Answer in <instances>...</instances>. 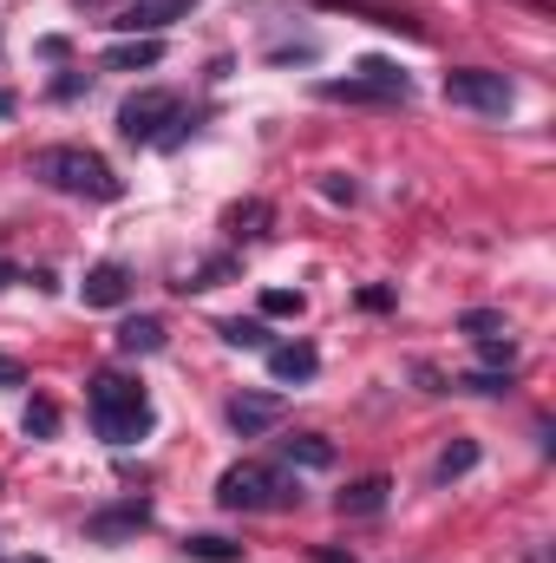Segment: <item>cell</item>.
<instances>
[{
	"label": "cell",
	"mask_w": 556,
	"mask_h": 563,
	"mask_svg": "<svg viewBox=\"0 0 556 563\" xmlns=\"http://www.w3.org/2000/svg\"><path fill=\"white\" fill-rule=\"evenodd\" d=\"M458 328H465L471 341H485V334H511V321H504L498 308H465V314H458Z\"/></svg>",
	"instance_id": "17"
},
{
	"label": "cell",
	"mask_w": 556,
	"mask_h": 563,
	"mask_svg": "<svg viewBox=\"0 0 556 563\" xmlns=\"http://www.w3.org/2000/svg\"><path fill=\"white\" fill-rule=\"evenodd\" d=\"M223 420L236 426L243 439H256V432L281 426V394H236V400L223 407Z\"/></svg>",
	"instance_id": "8"
},
{
	"label": "cell",
	"mask_w": 556,
	"mask_h": 563,
	"mask_svg": "<svg viewBox=\"0 0 556 563\" xmlns=\"http://www.w3.org/2000/svg\"><path fill=\"white\" fill-rule=\"evenodd\" d=\"M7 282H13V263H0V288H7Z\"/></svg>",
	"instance_id": "28"
},
{
	"label": "cell",
	"mask_w": 556,
	"mask_h": 563,
	"mask_svg": "<svg viewBox=\"0 0 556 563\" xmlns=\"http://www.w3.org/2000/svg\"><path fill=\"white\" fill-rule=\"evenodd\" d=\"M445 99H452V106H465V112L504 119V112L518 106V86H511L504 73H485V66H458V73H445Z\"/></svg>",
	"instance_id": "5"
},
{
	"label": "cell",
	"mask_w": 556,
	"mask_h": 563,
	"mask_svg": "<svg viewBox=\"0 0 556 563\" xmlns=\"http://www.w3.org/2000/svg\"><path fill=\"white\" fill-rule=\"evenodd\" d=\"M190 7H197V0H132V7H119L105 26H119L125 40H138V33H144V40H157V33H164L170 20H184Z\"/></svg>",
	"instance_id": "6"
},
{
	"label": "cell",
	"mask_w": 556,
	"mask_h": 563,
	"mask_svg": "<svg viewBox=\"0 0 556 563\" xmlns=\"http://www.w3.org/2000/svg\"><path fill=\"white\" fill-rule=\"evenodd\" d=\"M321 197H334V203H354V197H360V184H354V177H321Z\"/></svg>",
	"instance_id": "25"
},
{
	"label": "cell",
	"mask_w": 556,
	"mask_h": 563,
	"mask_svg": "<svg viewBox=\"0 0 556 563\" xmlns=\"http://www.w3.org/2000/svg\"><path fill=\"white\" fill-rule=\"evenodd\" d=\"M79 295H86V308H119L132 295V269L125 263H99V269H86Z\"/></svg>",
	"instance_id": "9"
},
{
	"label": "cell",
	"mask_w": 556,
	"mask_h": 563,
	"mask_svg": "<svg viewBox=\"0 0 556 563\" xmlns=\"http://www.w3.org/2000/svg\"><path fill=\"white\" fill-rule=\"evenodd\" d=\"M92 426H99V439H112V445H138L144 432H151V400H144L138 380L99 374V380H92Z\"/></svg>",
	"instance_id": "2"
},
{
	"label": "cell",
	"mask_w": 556,
	"mask_h": 563,
	"mask_svg": "<svg viewBox=\"0 0 556 563\" xmlns=\"http://www.w3.org/2000/svg\"><path fill=\"white\" fill-rule=\"evenodd\" d=\"M177 119H184L177 92H164V86H144V92H132V99L119 106V139H132V144H164Z\"/></svg>",
	"instance_id": "4"
},
{
	"label": "cell",
	"mask_w": 556,
	"mask_h": 563,
	"mask_svg": "<svg viewBox=\"0 0 556 563\" xmlns=\"http://www.w3.org/2000/svg\"><path fill=\"white\" fill-rule=\"evenodd\" d=\"M0 387H26V367L13 354H0Z\"/></svg>",
	"instance_id": "26"
},
{
	"label": "cell",
	"mask_w": 556,
	"mask_h": 563,
	"mask_svg": "<svg viewBox=\"0 0 556 563\" xmlns=\"http://www.w3.org/2000/svg\"><path fill=\"white\" fill-rule=\"evenodd\" d=\"M33 177L40 184H53V190H66V197H92V203H112L125 184L112 177V164L99 157V151H86V144H46L40 157H33Z\"/></svg>",
	"instance_id": "1"
},
{
	"label": "cell",
	"mask_w": 556,
	"mask_h": 563,
	"mask_svg": "<svg viewBox=\"0 0 556 563\" xmlns=\"http://www.w3.org/2000/svg\"><path fill=\"white\" fill-rule=\"evenodd\" d=\"M216 334H223L230 347H263V354H269V328H263V321H223Z\"/></svg>",
	"instance_id": "19"
},
{
	"label": "cell",
	"mask_w": 556,
	"mask_h": 563,
	"mask_svg": "<svg viewBox=\"0 0 556 563\" xmlns=\"http://www.w3.org/2000/svg\"><path fill=\"white\" fill-rule=\"evenodd\" d=\"M314 367H321V354H314L308 341H294V347H269V374H276L281 387H294V380H314Z\"/></svg>",
	"instance_id": "11"
},
{
	"label": "cell",
	"mask_w": 556,
	"mask_h": 563,
	"mask_svg": "<svg viewBox=\"0 0 556 563\" xmlns=\"http://www.w3.org/2000/svg\"><path fill=\"white\" fill-rule=\"evenodd\" d=\"M471 465H478V445H471V439H458V445H445V452H438L432 478H438V485H452V478H465Z\"/></svg>",
	"instance_id": "16"
},
{
	"label": "cell",
	"mask_w": 556,
	"mask_h": 563,
	"mask_svg": "<svg viewBox=\"0 0 556 563\" xmlns=\"http://www.w3.org/2000/svg\"><path fill=\"white\" fill-rule=\"evenodd\" d=\"M20 426H26V439H53V432H59V407H53V400H33Z\"/></svg>",
	"instance_id": "20"
},
{
	"label": "cell",
	"mask_w": 556,
	"mask_h": 563,
	"mask_svg": "<svg viewBox=\"0 0 556 563\" xmlns=\"http://www.w3.org/2000/svg\"><path fill=\"white\" fill-rule=\"evenodd\" d=\"M281 445H288V459H294V465H314V472H321V465H334V445H327L321 432H294V439H281Z\"/></svg>",
	"instance_id": "15"
},
{
	"label": "cell",
	"mask_w": 556,
	"mask_h": 563,
	"mask_svg": "<svg viewBox=\"0 0 556 563\" xmlns=\"http://www.w3.org/2000/svg\"><path fill=\"white\" fill-rule=\"evenodd\" d=\"M13 563H46V558H13Z\"/></svg>",
	"instance_id": "29"
},
{
	"label": "cell",
	"mask_w": 556,
	"mask_h": 563,
	"mask_svg": "<svg viewBox=\"0 0 556 563\" xmlns=\"http://www.w3.org/2000/svg\"><path fill=\"white\" fill-rule=\"evenodd\" d=\"M184 551L197 563H243V544H230V538H190Z\"/></svg>",
	"instance_id": "18"
},
{
	"label": "cell",
	"mask_w": 556,
	"mask_h": 563,
	"mask_svg": "<svg viewBox=\"0 0 556 563\" xmlns=\"http://www.w3.org/2000/svg\"><path fill=\"white\" fill-rule=\"evenodd\" d=\"M294 498H301L294 478L276 472V465H263V459H243V465H230L216 478V505L223 511H288Z\"/></svg>",
	"instance_id": "3"
},
{
	"label": "cell",
	"mask_w": 556,
	"mask_h": 563,
	"mask_svg": "<svg viewBox=\"0 0 556 563\" xmlns=\"http://www.w3.org/2000/svg\"><path fill=\"white\" fill-rule=\"evenodd\" d=\"M387 492H393V478H387V472H367V478H354L334 505H341V518H374V511H387Z\"/></svg>",
	"instance_id": "10"
},
{
	"label": "cell",
	"mask_w": 556,
	"mask_h": 563,
	"mask_svg": "<svg viewBox=\"0 0 556 563\" xmlns=\"http://www.w3.org/2000/svg\"><path fill=\"white\" fill-rule=\"evenodd\" d=\"M164 59V40H119L112 53H105V73H144V66H157Z\"/></svg>",
	"instance_id": "13"
},
{
	"label": "cell",
	"mask_w": 556,
	"mask_h": 563,
	"mask_svg": "<svg viewBox=\"0 0 556 563\" xmlns=\"http://www.w3.org/2000/svg\"><path fill=\"white\" fill-rule=\"evenodd\" d=\"M144 525H151V505H144V498H125V505L92 511V518H86V538H92V544H125V538H138Z\"/></svg>",
	"instance_id": "7"
},
{
	"label": "cell",
	"mask_w": 556,
	"mask_h": 563,
	"mask_svg": "<svg viewBox=\"0 0 556 563\" xmlns=\"http://www.w3.org/2000/svg\"><path fill=\"white\" fill-rule=\"evenodd\" d=\"M458 394H504V374H458Z\"/></svg>",
	"instance_id": "24"
},
{
	"label": "cell",
	"mask_w": 556,
	"mask_h": 563,
	"mask_svg": "<svg viewBox=\"0 0 556 563\" xmlns=\"http://www.w3.org/2000/svg\"><path fill=\"white\" fill-rule=\"evenodd\" d=\"M478 354H485L491 367H511V361H518V341H511V334H485V341H478Z\"/></svg>",
	"instance_id": "22"
},
{
	"label": "cell",
	"mask_w": 556,
	"mask_h": 563,
	"mask_svg": "<svg viewBox=\"0 0 556 563\" xmlns=\"http://www.w3.org/2000/svg\"><path fill=\"white\" fill-rule=\"evenodd\" d=\"M321 563H354V558H341V551H314Z\"/></svg>",
	"instance_id": "27"
},
{
	"label": "cell",
	"mask_w": 556,
	"mask_h": 563,
	"mask_svg": "<svg viewBox=\"0 0 556 563\" xmlns=\"http://www.w3.org/2000/svg\"><path fill=\"white\" fill-rule=\"evenodd\" d=\"M308 301L294 295V288H263V314H276V321H294Z\"/></svg>",
	"instance_id": "21"
},
{
	"label": "cell",
	"mask_w": 556,
	"mask_h": 563,
	"mask_svg": "<svg viewBox=\"0 0 556 563\" xmlns=\"http://www.w3.org/2000/svg\"><path fill=\"white\" fill-rule=\"evenodd\" d=\"M164 341H170V334H164L157 314H132V321H119V354H132V361H138V354H157Z\"/></svg>",
	"instance_id": "12"
},
{
	"label": "cell",
	"mask_w": 556,
	"mask_h": 563,
	"mask_svg": "<svg viewBox=\"0 0 556 563\" xmlns=\"http://www.w3.org/2000/svg\"><path fill=\"white\" fill-rule=\"evenodd\" d=\"M223 223H230V236H269V203H263V197H249V203H236Z\"/></svg>",
	"instance_id": "14"
},
{
	"label": "cell",
	"mask_w": 556,
	"mask_h": 563,
	"mask_svg": "<svg viewBox=\"0 0 556 563\" xmlns=\"http://www.w3.org/2000/svg\"><path fill=\"white\" fill-rule=\"evenodd\" d=\"M236 276V263H230V256H216V263H203V269H197V276L184 282V288H223V282Z\"/></svg>",
	"instance_id": "23"
}]
</instances>
